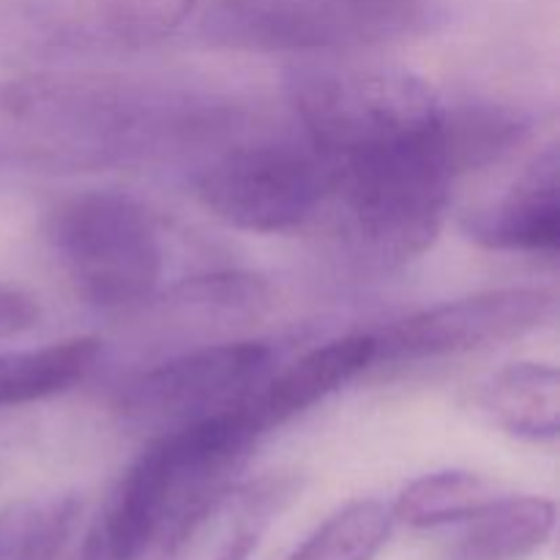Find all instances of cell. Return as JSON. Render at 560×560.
<instances>
[{
    "label": "cell",
    "mask_w": 560,
    "mask_h": 560,
    "mask_svg": "<svg viewBox=\"0 0 560 560\" xmlns=\"http://www.w3.org/2000/svg\"><path fill=\"white\" fill-rule=\"evenodd\" d=\"M230 113L126 80H20L0 85V156L38 164H113L195 156Z\"/></svg>",
    "instance_id": "1"
},
{
    "label": "cell",
    "mask_w": 560,
    "mask_h": 560,
    "mask_svg": "<svg viewBox=\"0 0 560 560\" xmlns=\"http://www.w3.org/2000/svg\"><path fill=\"white\" fill-rule=\"evenodd\" d=\"M241 405L148 438L88 528L80 560H148L211 495L233 481L257 446Z\"/></svg>",
    "instance_id": "2"
},
{
    "label": "cell",
    "mask_w": 560,
    "mask_h": 560,
    "mask_svg": "<svg viewBox=\"0 0 560 560\" xmlns=\"http://www.w3.org/2000/svg\"><path fill=\"white\" fill-rule=\"evenodd\" d=\"M301 135L331 164L435 140L448 102L421 77L397 66L304 58L288 74Z\"/></svg>",
    "instance_id": "3"
},
{
    "label": "cell",
    "mask_w": 560,
    "mask_h": 560,
    "mask_svg": "<svg viewBox=\"0 0 560 560\" xmlns=\"http://www.w3.org/2000/svg\"><path fill=\"white\" fill-rule=\"evenodd\" d=\"M191 186L219 222L260 235L317 224L331 202L334 167L304 135L224 126L195 153Z\"/></svg>",
    "instance_id": "4"
},
{
    "label": "cell",
    "mask_w": 560,
    "mask_h": 560,
    "mask_svg": "<svg viewBox=\"0 0 560 560\" xmlns=\"http://www.w3.org/2000/svg\"><path fill=\"white\" fill-rule=\"evenodd\" d=\"M197 33L213 47L293 58L370 52L432 33L441 0H197Z\"/></svg>",
    "instance_id": "5"
},
{
    "label": "cell",
    "mask_w": 560,
    "mask_h": 560,
    "mask_svg": "<svg viewBox=\"0 0 560 560\" xmlns=\"http://www.w3.org/2000/svg\"><path fill=\"white\" fill-rule=\"evenodd\" d=\"M44 238L71 290L102 312L148 304L167 277V230L126 191L85 189L60 197L44 219Z\"/></svg>",
    "instance_id": "6"
},
{
    "label": "cell",
    "mask_w": 560,
    "mask_h": 560,
    "mask_svg": "<svg viewBox=\"0 0 560 560\" xmlns=\"http://www.w3.org/2000/svg\"><path fill=\"white\" fill-rule=\"evenodd\" d=\"M279 361L273 339L191 345L126 377L115 388V416L151 438L197 424L238 408Z\"/></svg>",
    "instance_id": "7"
},
{
    "label": "cell",
    "mask_w": 560,
    "mask_h": 560,
    "mask_svg": "<svg viewBox=\"0 0 560 560\" xmlns=\"http://www.w3.org/2000/svg\"><path fill=\"white\" fill-rule=\"evenodd\" d=\"M556 310L550 288H498L443 301L375 331V366L408 370L501 348L539 331Z\"/></svg>",
    "instance_id": "8"
},
{
    "label": "cell",
    "mask_w": 560,
    "mask_h": 560,
    "mask_svg": "<svg viewBox=\"0 0 560 560\" xmlns=\"http://www.w3.org/2000/svg\"><path fill=\"white\" fill-rule=\"evenodd\" d=\"M299 490L288 474L230 481L170 536L159 560H252Z\"/></svg>",
    "instance_id": "9"
},
{
    "label": "cell",
    "mask_w": 560,
    "mask_h": 560,
    "mask_svg": "<svg viewBox=\"0 0 560 560\" xmlns=\"http://www.w3.org/2000/svg\"><path fill=\"white\" fill-rule=\"evenodd\" d=\"M463 233L495 255L556 260L560 246L558 148H541L503 195L465 213Z\"/></svg>",
    "instance_id": "10"
},
{
    "label": "cell",
    "mask_w": 560,
    "mask_h": 560,
    "mask_svg": "<svg viewBox=\"0 0 560 560\" xmlns=\"http://www.w3.org/2000/svg\"><path fill=\"white\" fill-rule=\"evenodd\" d=\"M375 366V331L345 334L301 353L290 364L279 361L266 381L241 402L257 438L282 430L315 405L326 402Z\"/></svg>",
    "instance_id": "11"
},
{
    "label": "cell",
    "mask_w": 560,
    "mask_h": 560,
    "mask_svg": "<svg viewBox=\"0 0 560 560\" xmlns=\"http://www.w3.org/2000/svg\"><path fill=\"white\" fill-rule=\"evenodd\" d=\"M438 560H525L556 534V503L541 495L501 492L481 512L454 525Z\"/></svg>",
    "instance_id": "12"
},
{
    "label": "cell",
    "mask_w": 560,
    "mask_h": 560,
    "mask_svg": "<svg viewBox=\"0 0 560 560\" xmlns=\"http://www.w3.org/2000/svg\"><path fill=\"white\" fill-rule=\"evenodd\" d=\"M481 408L509 435L528 443H556L560 435V381L550 364L523 361L485 383Z\"/></svg>",
    "instance_id": "13"
},
{
    "label": "cell",
    "mask_w": 560,
    "mask_h": 560,
    "mask_svg": "<svg viewBox=\"0 0 560 560\" xmlns=\"http://www.w3.org/2000/svg\"><path fill=\"white\" fill-rule=\"evenodd\" d=\"M98 355L102 342L96 337H74L27 350H0V410L69 392L91 375Z\"/></svg>",
    "instance_id": "14"
},
{
    "label": "cell",
    "mask_w": 560,
    "mask_h": 560,
    "mask_svg": "<svg viewBox=\"0 0 560 560\" xmlns=\"http://www.w3.org/2000/svg\"><path fill=\"white\" fill-rule=\"evenodd\" d=\"M501 487L474 470H435L410 481L388 503L394 523L413 530H448L501 495Z\"/></svg>",
    "instance_id": "15"
},
{
    "label": "cell",
    "mask_w": 560,
    "mask_h": 560,
    "mask_svg": "<svg viewBox=\"0 0 560 560\" xmlns=\"http://www.w3.org/2000/svg\"><path fill=\"white\" fill-rule=\"evenodd\" d=\"M71 492L22 498L0 509V560H60L80 523Z\"/></svg>",
    "instance_id": "16"
},
{
    "label": "cell",
    "mask_w": 560,
    "mask_h": 560,
    "mask_svg": "<svg viewBox=\"0 0 560 560\" xmlns=\"http://www.w3.org/2000/svg\"><path fill=\"white\" fill-rule=\"evenodd\" d=\"M197 0H88L82 20L66 25L63 42L142 44L162 38L189 20Z\"/></svg>",
    "instance_id": "17"
},
{
    "label": "cell",
    "mask_w": 560,
    "mask_h": 560,
    "mask_svg": "<svg viewBox=\"0 0 560 560\" xmlns=\"http://www.w3.org/2000/svg\"><path fill=\"white\" fill-rule=\"evenodd\" d=\"M392 506L377 498L345 503L288 560H375L394 530Z\"/></svg>",
    "instance_id": "18"
},
{
    "label": "cell",
    "mask_w": 560,
    "mask_h": 560,
    "mask_svg": "<svg viewBox=\"0 0 560 560\" xmlns=\"http://www.w3.org/2000/svg\"><path fill=\"white\" fill-rule=\"evenodd\" d=\"M38 304L14 284H0V339L16 337L36 326Z\"/></svg>",
    "instance_id": "19"
}]
</instances>
